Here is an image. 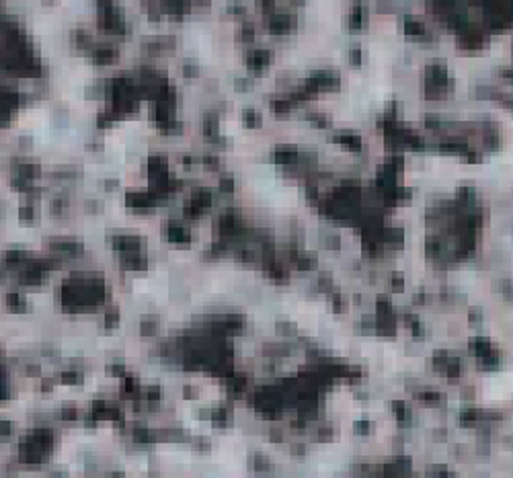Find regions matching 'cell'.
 Returning <instances> with one entry per match:
<instances>
[{
  "label": "cell",
  "mask_w": 513,
  "mask_h": 478,
  "mask_svg": "<svg viewBox=\"0 0 513 478\" xmlns=\"http://www.w3.org/2000/svg\"><path fill=\"white\" fill-rule=\"evenodd\" d=\"M364 21H366V10L361 6H355L349 14V27L351 29H361L364 27Z\"/></svg>",
  "instance_id": "cell-5"
},
{
  "label": "cell",
  "mask_w": 513,
  "mask_h": 478,
  "mask_svg": "<svg viewBox=\"0 0 513 478\" xmlns=\"http://www.w3.org/2000/svg\"><path fill=\"white\" fill-rule=\"evenodd\" d=\"M228 10H230V12H234V14H245V12H247V8H245L243 4H232Z\"/></svg>",
  "instance_id": "cell-12"
},
{
  "label": "cell",
  "mask_w": 513,
  "mask_h": 478,
  "mask_svg": "<svg viewBox=\"0 0 513 478\" xmlns=\"http://www.w3.org/2000/svg\"><path fill=\"white\" fill-rule=\"evenodd\" d=\"M95 58H97L99 64H107V62H111L115 58V50L109 48V45H103V48H99L95 52Z\"/></svg>",
  "instance_id": "cell-6"
},
{
  "label": "cell",
  "mask_w": 513,
  "mask_h": 478,
  "mask_svg": "<svg viewBox=\"0 0 513 478\" xmlns=\"http://www.w3.org/2000/svg\"><path fill=\"white\" fill-rule=\"evenodd\" d=\"M296 27V19L292 14H275L271 12L267 17V29L271 33H277V35H283V33H290V31Z\"/></svg>",
  "instance_id": "cell-2"
},
{
  "label": "cell",
  "mask_w": 513,
  "mask_h": 478,
  "mask_svg": "<svg viewBox=\"0 0 513 478\" xmlns=\"http://www.w3.org/2000/svg\"><path fill=\"white\" fill-rule=\"evenodd\" d=\"M249 86H251V84H249V80H236V88H238V90H240V88L247 90Z\"/></svg>",
  "instance_id": "cell-13"
},
{
  "label": "cell",
  "mask_w": 513,
  "mask_h": 478,
  "mask_svg": "<svg viewBox=\"0 0 513 478\" xmlns=\"http://www.w3.org/2000/svg\"><path fill=\"white\" fill-rule=\"evenodd\" d=\"M292 2H294V4H298V6H300V4H304V0H292Z\"/></svg>",
  "instance_id": "cell-14"
},
{
  "label": "cell",
  "mask_w": 513,
  "mask_h": 478,
  "mask_svg": "<svg viewBox=\"0 0 513 478\" xmlns=\"http://www.w3.org/2000/svg\"><path fill=\"white\" fill-rule=\"evenodd\" d=\"M245 119H247V123H249V126H259V123H261V117L256 115L255 111H247Z\"/></svg>",
  "instance_id": "cell-10"
},
{
  "label": "cell",
  "mask_w": 513,
  "mask_h": 478,
  "mask_svg": "<svg viewBox=\"0 0 513 478\" xmlns=\"http://www.w3.org/2000/svg\"><path fill=\"white\" fill-rule=\"evenodd\" d=\"M271 62V54L267 50H253L247 58V64L255 74H261Z\"/></svg>",
  "instance_id": "cell-3"
},
{
  "label": "cell",
  "mask_w": 513,
  "mask_h": 478,
  "mask_svg": "<svg viewBox=\"0 0 513 478\" xmlns=\"http://www.w3.org/2000/svg\"><path fill=\"white\" fill-rule=\"evenodd\" d=\"M349 58H351V64L359 66V62H361V50H359V48H353L351 54H349Z\"/></svg>",
  "instance_id": "cell-11"
},
{
  "label": "cell",
  "mask_w": 513,
  "mask_h": 478,
  "mask_svg": "<svg viewBox=\"0 0 513 478\" xmlns=\"http://www.w3.org/2000/svg\"><path fill=\"white\" fill-rule=\"evenodd\" d=\"M197 74H199L197 64H195V62H185V66H183V76H185V78H193V76H197Z\"/></svg>",
  "instance_id": "cell-8"
},
{
  "label": "cell",
  "mask_w": 513,
  "mask_h": 478,
  "mask_svg": "<svg viewBox=\"0 0 513 478\" xmlns=\"http://www.w3.org/2000/svg\"><path fill=\"white\" fill-rule=\"evenodd\" d=\"M240 37H243V39H253V37H255V27H253V23H245V27L240 29Z\"/></svg>",
  "instance_id": "cell-9"
},
{
  "label": "cell",
  "mask_w": 513,
  "mask_h": 478,
  "mask_svg": "<svg viewBox=\"0 0 513 478\" xmlns=\"http://www.w3.org/2000/svg\"><path fill=\"white\" fill-rule=\"evenodd\" d=\"M404 31H406L409 35H415V37H423V35L427 33L423 21H419V19H415V17H406V19H404Z\"/></svg>",
  "instance_id": "cell-4"
},
{
  "label": "cell",
  "mask_w": 513,
  "mask_h": 478,
  "mask_svg": "<svg viewBox=\"0 0 513 478\" xmlns=\"http://www.w3.org/2000/svg\"><path fill=\"white\" fill-rule=\"evenodd\" d=\"M306 82L316 92H319V90H333V88L339 86V78L330 70H316V72H312V76Z\"/></svg>",
  "instance_id": "cell-1"
},
{
  "label": "cell",
  "mask_w": 513,
  "mask_h": 478,
  "mask_svg": "<svg viewBox=\"0 0 513 478\" xmlns=\"http://www.w3.org/2000/svg\"><path fill=\"white\" fill-rule=\"evenodd\" d=\"M292 99L290 97H283V99H275V101H271V109H273L275 113H288L290 109H292Z\"/></svg>",
  "instance_id": "cell-7"
}]
</instances>
